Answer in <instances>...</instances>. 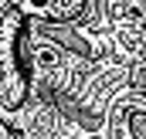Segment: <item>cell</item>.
I'll use <instances>...</instances> for the list:
<instances>
[{
	"label": "cell",
	"instance_id": "1",
	"mask_svg": "<svg viewBox=\"0 0 146 139\" xmlns=\"http://www.w3.org/2000/svg\"><path fill=\"white\" fill-rule=\"evenodd\" d=\"M0 139H14V132H10V129H7L3 122H0Z\"/></svg>",
	"mask_w": 146,
	"mask_h": 139
}]
</instances>
